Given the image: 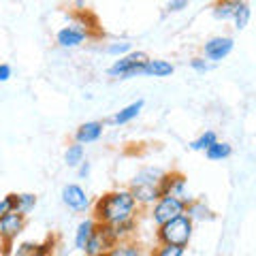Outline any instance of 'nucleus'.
Returning <instances> with one entry per match:
<instances>
[{
	"label": "nucleus",
	"mask_w": 256,
	"mask_h": 256,
	"mask_svg": "<svg viewBox=\"0 0 256 256\" xmlns=\"http://www.w3.org/2000/svg\"><path fill=\"white\" fill-rule=\"evenodd\" d=\"M139 210L141 207L132 196L130 188H118L96 198L92 205V218L100 224H120L124 220L137 218Z\"/></svg>",
	"instance_id": "1"
},
{
	"label": "nucleus",
	"mask_w": 256,
	"mask_h": 256,
	"mask_svg": "<svg viewBox=\"0 0 256 256\" xmlns=\"http://www.w3.org/2000/svg\"><path fill=\"white\" fill-rule=\"evenodd\" d=\"M96 226H98V222H96L94 218H86V220H82L77 224V228H75V248L77 250H82V252L86 250V246L92 239Z\"/></svg>",
	"instance_id": "17"
},
{
	"label": "nucleus",
	"mask_w": 256,
	"mask_h": 256,
	"mask_svg": "<svg viewBox=\"0 0 256 256\" xmlns=\"http://www.w3.org/2000/svg\"><path fill=\"white\" fill-rule=\"evenodd\" d=\"M60 196H62V203L68 207L70 212H86V210H90V194L86 192L84 186H79V184H66V186L62 188L60 192Z\"/></svg>",
	"instance_id": "9"
},
{
	"label": "nucleus",
	"mask_w": 256,
	"mask_h": 256,
	"mask_svg": "<svg viewBox=\"0 0 256 256\" xmlns=\"http://www.w3.org/2000/svg\"><path fill=\"white\" fill-rule=\"evenodd\" d=\"M250 18H252V9H250V4H248V2H244V4L237 9L235 18H233L235 28H237V30H244L248 24H250Z\"/></svg>",
	"instance_id": "26"
},
{
	"label": "nucleus",
	"mask_w": 256,
	"mask_h": 256,
	"mask_svg": "<svg viewBox=\"0 0 256 256\" xmlns=\"http://www.w3.org/2000/svg\"><path fill=\"white\" fill-rule=\"evenodd\" d=\"M13 77V68L6 62H0V84H6Z\"/></svg>",
	"instance_id": "32"
},
{
	"label": "nucleus",
	"mask_w": 256,
	"mask_h": 256,
	"mask_svg": "<svg viewBox=\"0 0 256 256\" xmlns=\"http://www.w3.org/2000/svg\"><path fill=\"white\" fill-rule=\"evenodd\" d=\"M216 141H218V134H216L214 130H205V132L198 134L196 139L190 141V150L192 152H205L210 146H214Z\"/></svg>",
	"instance_id": "25"
},
{
	"label": "nucleus",
	"mask_w": 256,
	"mask_h": 256,
	"mask_svg": "<svg viewBox=\"0 0 256 256\" xmlns=\"http://www.w3.org/2000/svg\"><path fill=\"white\" fill-rule=\"evenodd\" d=\"M235 50V38L233 36H212L210 41L203 45V56L210 62H220L228 58L230 52Z\"/></svg>",
	"instance_id": "10"
},
{
	"label": "nucleus",
	"mask_w": 256,
	"mask_h": 256,
	"mask_svg": "<svg viewBox=\"0 0 256 256\" xmlns=\"http://www.w3.org/2000/svg\"><path fill=\"white\" fill-rule=\"evenodd\" d=\"M162 175H164V171L158 169V166H146V169H141L134 175L130 184H154V186H160Z\"/></svg>",
	"instance_id": "22"
},
{
	"label": "nucleus",
	"mask_w": 256,
	"mask_h": 256,
	"mask_svg": "<svg viewBox=\"0 0 256 256\" xmlns=\"http://www.w3.org/2000/svg\"><path fill=\"white\" fill-rule=\"evenodd\" d=\"M15 201H18V192H9L0 198V220L4 216H9L11 212H15Z\"/></svg>",
	"instance_id": "29"
},
{
	"label": "nucleus",
	"mask_w": 256,
	"mask_h": 256,
	"mask_svg": "<svg viewBox=\"0 0 256 256\" xmlns=\"http://www.w3.org/2000/svg\"><path fill=\"white\" fill-rule=\"evenodd\" d=\"M246 2V0H216L212 6V15L218 22H233L237 9Z\"/></svg>",
	"instance_id": "14"
},
{
	"label": "nucleus",
	"mask_w": 256,
	"mask_h": 256,
	"mask_svg": "<svg viewBox=\"0 0 256 256\" xmlns=\"http://www.w3.org/2000/svg\"><path fill=\"white\" fill-rule=\"evenodd\" d=\"M105 52L109 56H114V58H122V56L126 54H130L132 52V45L128 43V41H114V43H109L105 47Z\"/></svg>",
	"instance_id": "28"
},
{
	"label": "nucleus",
	"mask_w": 256,
	"mask_h": 256,
	"mask_svg": "<svg viewBox=\"0 0 256 256\" xmlns=\"http://www.w3.org/2000/svg\"><path fill=\"white\" fill-rule=\"evenodd\" d=\"M150 60V56L146 52H130L122 56V58H116V62L109 66V77L114 79H132L137 75H143V66Z\"/></svg>",
	"instance_id": "3"
},
{
	"label": "nucleus",
	"mask_w": 256,
	"mask_h": 256,
	"mask_svg": "<svg viewBox=\"0 0 256 256\" xmlns=\"http://www.w3.org/2000/svg\"><path fill=\"white\" fill-rule=\"evenodd\" d=\"M152 256H186V248L169 246V244H158L154 250H152Z\"/></svg>",
	"instance_id": "27"
},
{
	"label": "nucleus",
	"mask_w": 256,
	"mask_h": 256,
	"mask_svg": "<svg viewBox=\"0 0 256 256\" xmlns=\"http://www.w3.org/2000/svg\"><path fill=\"white\" fill-rule=\"evenodd\" d=\"M102 132H105V122H98V120H90V122H84L82 126L75 130V141L88 146V143H96Z\"/></svg>",
	"instance_id": "11"
},
{
	"label": "nucleus",
	"mask_w": 256,
	"mask_h": 256,
	"mask_svg": "<svg viewBox=\"0 0 256 256\" xmlns=\"http://www.w3.org/2000/svg\"><path fill=\"white\" fill-rule=\"evenodd\" d=\"M130 192L137 198L139 207H148V210L160 198V186L154 184H130Z\"/></svg>",
	"instance_id": "12"
},
{
	"label": "nucleus",
	"mask_w": 256,
	"mask_h": 256,
	"mask_svg": "<svg viewBox=\"0 0 256 256\" xmlns=\"http://www.w3.org/2000/svg\"><path fill=\"white\" fill-rule=\"evenodd\" d=\"M116 230V235L120 242H126V239H132L134 233H137V218H130V220H124L120 224H111Z\"/></svg>",
	"instance_id": "24"
},
{
	"label": "nucleus",
	"mask_w": 256,
	"mask_h": 256,
	"mask_svg": "<svg viewBox=\"0 0 256 256\" xmlns=\"http://www.w3.org/2000/svg\"><path fill=\"white\" fill-rule=\"evenodd\" d=\"M186 216L192 220V222H210L214 220V212L210 210V205H207L203 198H192L186 207Z\"/></svg>",
	"instance_id": "18"
},
{
	"label": "nucleus",
	"mask_w": 256,
	"mask_h": 256,
	"mask_svg": "<svg viewBox=\"0 0 256 256\" xmlns=\"http://www.w3.org/2000/svg\"><path fill=\"white\" fill-rule=\"evenodd\" d=\"M188 2L190 0H169V2H166V11L169 13H180L184 9H188Z\"/></svg>",
	"instance_id": "31"
},
{
	"label": "nucleus",
	"mask_w": 256,
	"mask_h": 256,
	"mask_svg": "<svg viewBox=\"0 0 256 256\" xmlns=\"http://www.w3.org/2000/svg\"><path fill=\"white\" fill-rule=\"evenodd\" d=\"M166 194L178 196V198H182V201H186V203H190L192 198H194L190 194V190H188L186 175L180 173V171H164L162 180H160V196H166Z\"/></svg>",
	"instance_id": "7"
},
{
	"label": "nucleus",
	"mask_w": 256,
	"mask_h": 256,
	"mask_svg": "<svg viewBox=\"0 0 256 256\" xmlns=\"http://www.w3.org/2000/svg\"><path fill=\"white\" fill-rule=\"evenodd\" d=\"M36 203H38L36 194H32V192H20V194H18V201H15V212L28 216V214L34 212Z\"/></svg>",
	"instance_id": "23"
},
{
	"label": "nucleus",
	"mask_w": 256,
	"mask_h": 256,
	"mask_svg": "<svg viewBox=\"0 0 256 256\" xmlns=\"http://www.w3.org/2000/svg\"><path fill=\"white\" fill-rule=\"evenodd\" d=\"M84 160H86V148L82 143L73 141L66 150H64V162H66V166H70V169H77Z\"/></svg>",
	"instance_id": "20"
},
{
	"label": "nucleus",
	"mask_w": 256,
	"mask_h": 256,
	"mask_svg": "<svg viewBox=\"0 0 256 256\" xmlns=\"http://www.w3.org/2000/svg\"><path fill=\"white\" fill-rule=\"evenodd\" d=\"M118 244H120V239L116 235L114 226H111V224H100L98 222V226H96L94 235H92L90 242H88L84 252H86V256H100V254H107L111 248L118 246Z\"/></svg>",
	"instance_id": "5"
},
{
	"label": "nucleus",
	"mask_w": 256,
	"mask_h": 256,
	"mask_svg": "<svg viewBox=\"0 0 256 256\" xmlns=\"http://www.w3.org/2000/svg\"><path fill=\"white\" fill-rule=\"evenodd\" d=\"M143 107H146V100H143V98L134 100V102H130V105H126V107H122L120 111H116V114L109 118V124H116V126L130 124L132 120L139 118V114L143 111Z\"/></svg>",
	"instance_id": "13"
},
{
	"label": "nucleus",
	"mask_w": 256,
	"mask_h": 256,
	"mask_svg": "<svg viewBox=\"0 0 256 256\" xmlns=\"http://www.w3.org/2000/svg\"><path fill=\"white\" fill-rule=\"evenodd\" d=\"M90 171H92V164L88 162V160H84V162L77 166V175H79L82 180H88V178H90Z\"/></svg>",
	"instance_id": "33"
},
{
	"label": "nucleus",
	"mask_w": 256,
	"mask_h": 256,
	"mask_svg": "<svg viewBox=\"0 0 256 256\" xmlns=\"http://www.w3.org/2000/svg\"><path fill=\"white\" fill-rule=\"evenodd\" d=\"M100 256H143V250L132 239H126V242H120L118 246L111 248L107 254H100Z\"/></svg>",
	"instance_id": "21"
},
{
	"label": "nucleus",
	"mask_w": 256,
	"mask_h": 256,
	"mask_svg": "<svg viewBox=\"0 0 256 256\" xmlns=\"http://www.w3.org/2000/svg\"><path fill=\"white\" fill-rule=\"evenodd\" d=\"M212 66H214V62H210L205 56H196V58L190 60V68L196 70V73H207V70H212Z\"/></svg>",
	"instance_id": "30"
},
{
	"label": "nucleus",
	"mask_w": 256,
	"mask_h": 256,
	"mask_svg": "<svg viewBox=\"0 0 256 256\" xmlns=\"http://www.w3.org/2000/svg\"><path fill=\"white\" fill-rule=\"evenodd\" d=\"M186 207H188L186 201H182V198H178V196L166 194V196H160L158 201L150 207V218H152V222H154V226H160V224L184 216L186 214Z\"/></svg>",
	"instance_id": "4"
},
{
	"label": "nucleus",
	"mask_w": 256,
	"mask_h": 256,
	"mask_svg": "<svg viewBox=\"0 0 256 256\" xmlns=\"http://www.w3.org/2000/svg\"><path fill=\"white\" fill-rule=\"evenodd\" d=\"M192 233H194V222L184 214V216H180V218H173V220L156 226V242L158 244L188 248L190 239H192Z\"/></svg>",
	"instance_id": "2"
},
{
	"label": "nucleus",
	"mask_w": 256,
	"mask_h": 256,
	"mask_svg": "<svg viewBox=\"0 0 256 256\" xmlns=\"http://www.w3.org/2000/svg\"><path fill=\"white\" fill-rule=\"evenodd\" d=\"M205 158L207 160H212V162H220V160H226V158H230L233 156V146L230 143H226V141H216L214 146H210L205 152Z\"/></svg>",
	"instance_id": "19"
},
{
	"label": "nucleus",
	"mask_w": 256,
	"mask_h": 256,
	"mask_svg": "<svg viewBox=\"0 0 256 256\" xmlns=\"http://www.w3.org/2000/svg\"><path fill=\"white\" fill-rule=\"evenodd\" d=\"M11 256H54V242L47 239L43 244H32V242L20 244Z\"/></svg>",
	"instance_id": "15"
},
{
	"label": "nucleus",
	"mask_w": 256,
	"mask_h": 256,
	"mask_svg": "<svg viewBox=\"0 0 256 256\" xmlns=\"http://www.w3.org/2000/svg\"><path fill=\"white\" fill-rule=\"evenodd\" d=\"M88 38H90V30H88V26L82 22L66 24V26H62L56 32V43H58L62 50H77Z\"/></svg>",
	"instance_id": "6"
},
{
	"label": "nucleus",
	"mask_w": 256,
	"mask_h": 256,
	"mask_svg": "<svg viewBox=\"0 0 256 256\" xmlns=\"http://www.w3.org/2000/svg\"><path fill=\"white\" fill-rule=\"evenodd\" d=\"M175 73V66L169 60L162 58H150L143 66V77H171Z\"/></svg>",
	"instance_id": "16"
},
{
	"label": "nucleus",
	"mask_w": 256,
	"mask_h": 256,
	"mask_svg": "<svg viewBox=\"0 0 256 256\" xmlns=\"http://www.w3.org/2000/svg\"><path fill=\"white\" fill-rule=\"evenodd\" d=\"M24 228H26V216L24 214L11 212L0 220V244L4 246V250H9L11 244L24 233Z\"/></svg>",
	"instance_id": "8"
}]
</instances>
